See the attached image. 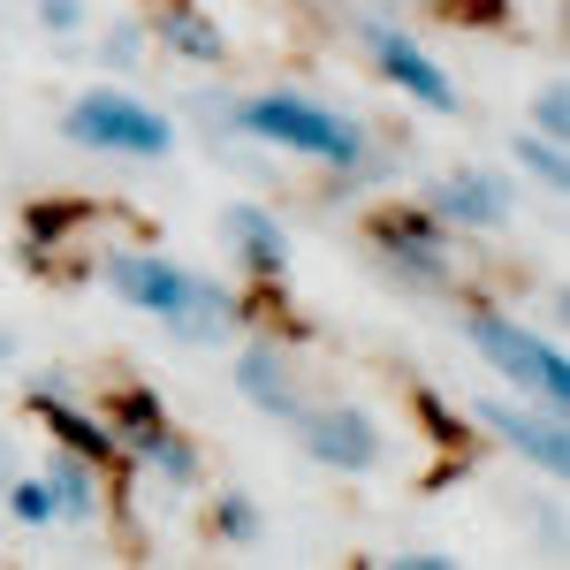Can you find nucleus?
<instances>
[{
  "mask_svg": "<svg viewBox=\"0 0 570 570\" xmlns=\"http://www.w3.org/2000/svg\"><path fill=\"white\" fill-rule=\"evenodd\" d=\"M236 122H244L252 137H266V145H289V153H305V160H327V168H343V176L365 160V137H357V122L327 115V107H312V99H297V91L244 99V107H236Z\"/></svg>",
  "mask_w": 570,
  "mask_h": 570,
  "instance_id": "1",
  "label": "nucleus"
},
{
  "mask_svg": "<svg viewBox=\"0 0 570 570\" xmlns=\"http://www.w3.org/2000/svg\"><path fill=\"white\" fill-rule=\"evenodd\" d=\"M464 335H472V351H480L502 381H518L540 411H563L570 403V373H563V357H556V343H540V335L494 320V312H464Z\"/></svg>",
  "mask_w": 570,
  "mask_h": 570,
  "instance_id": "2",
  "label": "nucleus"
},
{
  "mask_svg": "<svg viewBox=\"0 0 570 570\" xmlns=\"http://www.w3.org/2000/svg\"><path fill=\"white\" fill-rule=\"evenodd\" d=\"M69 137L77 145H99V153H130V160H153V153L176 145L168 115H153L145 99H122V91H85L69 107Z\"/></svg>",
  "mask_w": 570,
  "mask_h": 570,
  "instance_id": "3",
  "label": "nucleus"
},
{
  "mask_svg": "<svg viewBox=\"0 0 570 570\" xmlns=\"http://www.w3.org/2000/svg\"><path fill=\"white\" fill-rule=\"evenodd\" d=\"M373 252L403 282H419V289H441L449 282V236H441L434 214H381L373 220Z\"/></svg>",
  "mask_w": 570,
  "mask_h": 570,
  "instance_id": "4",
  "label": "nucleus"
},
{
  "mask_svg": "<svg viewBox=\"0 0 570 570\" xmlns=\"http://www.w3.org/2000/svg\"><path fill=\"white\" fill-rule=\"evenodd\" d=\"M472 411H480V426H494L525 464H540V472H570V441H563V426H556V411H518V403H502V395H480Z\"/></svg>",
  "mask_w": 570,
  "mask_h": 570,
  "instance_id": "5",
  "label": "nucleus"
},
{
  "mask_svg": "<svg viewBox=\"0 0 570 570\" xmlns=\"http://www.w3.org/2000/svg\"><path fill=\"white\" fill-rule=\"evenodd\" d=\"M365 46H373V61H381V69H389V77L411 91L419 107H434V115H456V85L441 77L426 53H419V39H403L395 23H365Z\"/></svg>",
  "mask_w": 570,
  "mask_h": 570,
  "instance_id": "6",
  "label": "nucleus"
},
{
  "mask_svg": "<svg viewBox=\"0 0 570 570\" xmlns=\"http://www.w3.org/2000/svg\"><path fill=\"white\" fill-rule=\"evenodd\" d=\"M305 449L320 456V464H335V472H373V464H381V434H373V419L351 411V403L312 411L305 419Z\"/></svg>",
  "mask_w": 570,
  "mask_h": 570,
  "instance_id": "7",
  "label": "nucleus"
},
{
  "mask_svg": "<svg viewBox=\"0 0 570 570\" xmlns=\"http://www.w3.org/2000/svg\"><path fill=\"white\" fill-rule=\"evenodd\" d=\"M107 282H115V297L160 312V320L190 297V274H183V266H168V259H145V252H115V259H107Z\"/></svg>",
  "mask_w": 570,
  "mask_h": 570,
  "instance_id": "8",
  "label": "nucleus"
},
{
  "mask_svg": "<svg viewBox=\"0 0 570 570\" xmlns=\"http://www.w3.org/2000/svg\"><path fill=\"white\" fill-rule=\"evenodd\" d=\"M434 220L502 228V220H510V183H502V176H480V168H456V176H441V190H434Z\"/></svg>",
  "mask_w": 570,
  "mask_h": 570,
  "instance_id": "9",
  "label": "nucleus"
},
{
  "mask_svg": "<svg viewBox=\"0 0 570 570\" xmlns=\"http://www.w3.org/2000/svg\"><path fill=\"white\" fill-rule=\"evenodd\" d=\"M153 23H160V46L183 53V61H220V53H228L220 23L206 16V8H190V0H160V8H153Z\"/></svg>",
  "mask_w": 570,
  "mask_h": 570,
  "instance_id": "10",
  "label": "nucleus"
},
{
  "mask_svg": "<svg viewBox=\"0 0 570 570\" xmlns=\"http://www.w3.org/2000/svg\"><path fill=\"white\" fill-rule=\"evenodd\" d=\"M168 327H176L183 343H220V335L236 327V297H228L220 282H198V274H190V297L168 312Z\"/></svg>",
  "mask_w": 570,
  "mask_h": 570,
  "instance_id": "11",
  "label": "nucleus"
},
{
  "mask_svg": "<svg viewBox=\"0 0 570 570\" xmlns=\"http://www.w3.org/2000/svg\"><path fill=\"white\" fill-rule=\"evenodd\" d=\"M228 244H236V252H244V266H252V274H266V282L289 266V236H282V220H266L259 206H236V214H228Z\"/></svg>",
  "mask_w": 570,
  "mask_h": 570,
  "instance_id": "12",
  "label": "nucleus"
},
{
  "mask_svg": "<svg viewBox=\"0 0 570 570\" xmlns=\"http://www.w3.org/2000/svg\"><path fill=\"white\" fill-rule=\"evenodd\" d=\"M39 419L53 426V434L69 441L77 456H91V464H115L122 456V441H115V426H99V419H85L77 403H61V395H39Z\"/></svg>",
  "mask_w": 570,
  "mask_h": 570,
  "instance_id": "13",
  "label": "nucleus"
},
{
  "mask_svg": "<svg viewBox=\"0 0 570 570\" xmlns=\"http://www.w3.org/2000/svg\"><path fill=\"white\" fill-rule=\"evenodd\" d=\"M236 381H244V395L259 403V411H274V419H297V381H289V365L266 351H244V365H236Z\"/></svg>",
  "mask_w": 570,
  "mask_h": 570,
  "instance_id": "14",
  "label": "nucleus"
},
{
  "mask_svg": "<svg viewBox=\"0 0 570 570\" xmlns=\"http://www.w3.org/2000/svg\"><path fill=\"white\" fill-rule=\"evenodd\" d=\"M153 434H168V419H160V395L122 389V395H115V441H122V449H145Z\"/></svg>",
  "mask_w": 570,
  "mask_h": 570,
  "instance_id": "15",
  "label": "nucleus"
},
{
  "mask_svg": "<svg viewBox=\"0 0 570 570\" xmlns=\"http://www.w3.org/2000/svg\"><path fill=\"white\" fill-rule=\"evenodd\" d=\"M137 456H145V464H153L168 487H190V480H198V449H190V441H176V434H153Z\"/></svg>",
  "mask_w": 570,
  "mask_h": 570,
  "instance_id": "16",
  "label": "nucleus"
},
{
  "mask_svg": "<svg viewBox=\"0 0 570 570\" xmlns=\"http://www.w3.org/2000/svg\"><path fill=\"white\" fill-rule=\"evenodd\" d=\"M214 525H220V540L252 548V540H259V510H252L244 494H220V502H214Z\"/></svg>",
  "mask_w": 570,
  "mask_h": 570,
  "instance_id": "17",
  "label": "nucleus"
},
{
  "mask_svg": "<svg viewBox=\"0 0 570 570\" xmlns=\"http://www.w3.org/2000/svg\"><path fill=\"white\" fill-rule=\"evenodd\" d=\"M518 160H532V176L556 183V190L570 183V160H563V145H556V137H518Z\"/></svg>",
  "mask_w": 570,
  "mask_h": 570,
  "instance_id": "18",
  "label": "nucleus"
},
{
  "mask_svg": "<svg viewBox=\"0 0 570 570\" xmlns=\"http://www.w3.org/2000/svg\"><path fill=\"white\" fill-rule=\"evenodd\" d=\"M16 518H23V525H53V518H61L53 480H16Z\"/></svg>",
  "mask_w": 570,
  "mask_h": 570,
  "instance_id": "19",
  "label": "nucleus"
},
{
  "mask_svg": "<svg viewBox=\"0 0 570 570\" xmlns=\"http://www.w3.org/2000/svg\"><path fill=\"white\" fill-rule=\"evenodd\" d=\"M53 494H61V510H69V518H77V525H85L91 510H99V494H91L85 464H61V472H53Z\"/></svg>",
  "mask_w": 570,
  "mask_h": 570,
  "instance_id": "20",
  "label": "nucleus"
},
{
  "mask_svg": "<svg viewBox=\"0 0 570 570\" xmlns=\"http://www.w3.org/2000/svg\"><path fill=\"white\" fill-rule=\"evenodd\" d=\"M532 122H540V137H556V145H563V130H570V91L548 85L540 99H532Z\"/></svg>",
  "mask_w": 570,
  "mask_h": 570,
  "instance_id": "21",
  "label": "nucleus"
},
{
  "mask_svg": "<svg viewBox=\"0 0 570 570\" xmlns=\"http://www.w3.org/2000/svg\"><path fill=\"white\" fill-rule=\"evenodd\" d=\"M77 220H85V206H61V198H53V206H31V244H53V236H69Z\"/></svg>",
  "mask_w": 570,
  "mask_h": 570,
  "instance_id": "22",
  "label": "nucleus"
},
{
  "mask_svg": "<svg viewBox=\"0 0 570 570\" xmlns=\"http://www.w3.org/2000/svg\"><path fill=\"white\" fill-rule=\"evenodd\" d=\"M419 419H426V434H441L449 449H464V419H449V403H441V395H419Z\"/></svg>",
  "mask_w": 570,
  "mask_h": 570,
  "instance_id": "23",
  "label": "nucleus"
},
{
  "mask_svg": "<svg viewBox=\"0 0 570 570\" xmlns=\"http://www.w3.org/2000/svg\"><path fill=\"white\" fill-rule=\"evenodd\" d=\"M137 39H145L137 23H115V31H107V61H115V69H130L137 53H145V46H137Z\"/></svg>",
  "mask_w": 570,
  "mask_h": 570,
  "instance_id": "24",
  "label": "nucleus"
},
{
  "mask_svg": "<svg viewBox=\"0 0 570 570\" xmlns=\"http://www.w3.org/2000/svg\"><path fill=\"white\" fill-rule=\"evenodd\" d=\"M39 16L53 31H77V23H85V0H39Z\"/></svg>",
  "mask_w": 570,
  "mask_h": 570,
  "instance_id": "25",
  "label": "nucleus"
},
{
  "mask_svg": "<svg viewBox=\"0 0 570 570\" xmlns=\"http://www.w3.org/2000/svg\"><path fill=\"white\" fill-rule=\"evenodd\" d=\"M449 8H456V16H472V23H494V16H502V0H449Z\"/></svg>",
  "mask_w": 570,
  "mask_h": 570,
  "instance_id": "26",
  "label": "nucleus"
}]
</instances>
